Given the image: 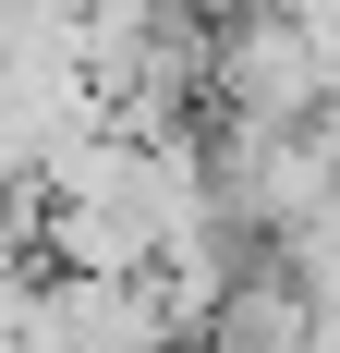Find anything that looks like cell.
I'll return each instance as SVG.
<instances>
[{
	"instance_id": "obj_1",
	"label": "cell",
	"mask_w": 340,
	"mask_h": 353,
	"mask_svg": "<svg viewBox=\"0 0 340 353\" xmlns=\"http://www.w3.org/2000/svg\"><path fill=\"white\" fill-rule=\"evenodd\" d=\"M0 341L12 353H170V317H158L146 281H85V268H61L49 292L12 305Z\"/></svg>"
}]
</instances>
